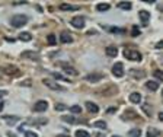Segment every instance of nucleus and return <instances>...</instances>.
<instances>
[{
	"label": "nucleus",
	"mask_w": 163,
	"mask_h": 137,
	"mask_svg": "<svg viewBox=\"0 0 163 137\" xmlns=\"http://www.w3.org/2000/svg\"><path fill=\"white\" fill-rule=\"evenodd\" d=\"M2 109H3V102L0 101V111H2Z\"/></svg>",
	"instance_id": "nucleus-43"
},
{
	"label": "nucleus",
	"mask_w": 163,
	"mask_h": 137,
	"mask_svg": "<svg viewBox=\"0 0 163 137\" xmlns=\"http://www.w3.org/2000/svg\"><path fill=\"white\" fill-rule=\"evenodd\" d=\"M109 8H111L109 3H99L98 6H96V10H99V12H106V10H109Z\"/></svg>",
	"instance_id": "nucleus-19"
},
{
	"label": "nucleus",
	"mask_w": 163,
	"mask_h": 137,
	"mask_svg": "<svg viewBox=\"0 0 163 137\" xmlns=\"http://www.w3.org/2000/svg\"><path fill=\"white\" fill-rule=\"evenodd\" d=\"M57 137H70V136H67V134H58Z\"/></svg>",
	"instance_id": "nucleus-41"
},
{
	"label": "nucleus",
	"mask_w": 163,
	"mask_h": 137,
	"mask_svg": "<svg viewBox=\"0 0 163 137\" xmlns=\"http://www.w3.org/2000/svg\"><path fill=\"white\" fill-rule=\"evenodd\" d=\"M69 109H70L73 114H80L82 113V108L79 106V105H73V106H70Z\"/></svg>",
	"instance_id": "nucleus-27"
},
{
	"label": "nucleus",
	"mask_w": 163,
	"mask_h": 137,
	"mask_svg": "<svg viewBox=\"0 0 163 137\" xmlns=\"http://www.w3.org/2000/svg\"><path fill=\"white\" fill-rule=\"evenodd\" d=\"M44 85L45 86H48L50 89H54V90H64V88L63 86H60L58 83H56L54 80H51V79H44Z\"/></svg>",
	"instance_id": "nucleus-6"
},
{
	"label": "nucleus",
	"mask_w": 163,
	"mask_h": 137,
	"mask_svg": "<svg viewBox=\"0 0 163 137\" xmlns=\"http://www.w3.org/2000/svg\"><path fill=\"white\" fill-rule=\"evenodd\" d=\"M76 137H90V134L86 130H77L76 131Z\"/></svg>",
	"instance_id": "nucleus-23"
},
{
	"label": "nucleus",
	"mask_w": 163,
	"mask_h": 137,
	"mask_svg": "<svg viewBox=\"0 0 163 137\" xmlns=\"http://www.w3.org/2000/svg\"><path fill=\"white\" fill-rule=\"evenodd\" d=\"M144 111H146V114L152 115V109H149V106H147V105H144Z\"/></svg>",
	"instance_id": "nucleus-36"
},
{
	"label": "nucleus",
	"mask_w": 163,
	"mask_h": 137,
	"mask_svg": "<svg viewBox=\"0 0 163 137\" xmlns=\"http://www.w3.org/2000/svg\"><path fill=\"white\" fill-rule=\"evenodd\" d=\"M160 134V131L157 129H149L147 130V137H157Z\"/></svg>",
	"instance_id": "nucleus-22"
},
{
	"label": "nucleus",
	"mask_w": 163,
	"mask_h": 137,
	"mask_svg": "<svg viewBox=\"0 0 163 137\" xmlns=\"http://www.w3.org/2000/svg\"><path fill=\"white\" fill-rule=\"evenodd\" d=\"M112 137H120V136H112Z\"/></svg>",
	"instance_id": "nucleus-45"
},
{
	"label": "nucleus",
	"mask_w": 163,
	"mask_h": 137,
	"mask_svg": "<svg viewBox=\"0 0 163 137\" xmlns=\"http://www.w3.org/2000/svg\"><path fill=\"white\" fill-rule=\"evenodd\" d=\"M57 41H56V35H53V34H50L48 35V44L50 45H54Z\"/></svg>",
	"instance_id": "nucleus-29"
},
{
	"label": "nucleus",
	"mask_w": 163,
	"mask_h": 137,
	"mask_svg": "<svg viewBox=\"0 0 163 137\" xmlns=\"http://www.w3.org/2000/svg\"><path fill=\"white\" fill-rule=\"evenodd\" d=\"M53 76H54V77H56V79H61V80H64V82H69V83H70V79H69V77H64V76H63V74H58V73H53Z\"/></svg>",
	"instance_id": "nucleus-28"
},
{
	"label": "nucleus",
	"mask_w": 163,
	"mask_h": 137,
	"mask_svg": "<svg viewBox=\"0 0 163 137\" xmlns=\"http://www.w3.org/2000/svg\"><path fill=\"white\" fill-rule=\"evenodd\" d=\"M3 95H6V92H3V90H0V96H3Z\"/></svg>",
	"instance_id": "nucleus-42"
},
{
	"label": "nucleus",
	"mask_w": 163,
	"mask_h": 137,
	"mask_svg": "<svg viewBox=\"0 0 163 137\" xmlns=\"http://www.w3.org/2000/svg\"><path fill=\"white\" fill-rule=\"evenodd\" d=\"M60 41L63 44H69V42L73 41V37H72V34L69 32V31H63V32L60 34Z\"/></svg>",
	"instance_id": "nucleus-8"
},
{
	"label": "nucleus",
	"mask_w": 163,
	"mask_h": 137,
	"mask_svg": "<svg viewBox=\"0 0 163 137\" xmlns=\"http://www.w3.org/2000/svg\"><path fill=\"white\" fill-rule=\"evenodd\" d=\"M60 9H61V10H77L79 6H72V5L63 3V5H60Z\"/></svg>",
	"instance_id": "nucleus-21"
},
{
	"label": "nucleus",
	"mask_w": 163,
	"mask_h": 137,
	"mask_svg": "<svg viewBox=\"0 0 163 137\" xmlns=\"http://www.w3.org/2000/svg\"><path fill=\"white\" fill-rule=\"evenodd\" d=\"M64 109H69L64 104H56V111H64Z\"/></svg>",
	"instance_id": "nucleus-31"
},
{
	"label": "nucleus",
	"mask_w": 163,
	"mask_h": 137,
	"mask_svg": "<svg viewBox=\"0 0 163 137\" xmlns=\"http://www.w3.org/2000/svg\"><path fill=\"white\" fill-rule=\"evenodd\" d=\"M22 58H31V60H40V54L38 53H34V51H25L22 53Z\"/></svg>",
	"instance_id": "nucleus-11"
},
{
	"label": "nucleus",
	"mask_w": 163,
	"mask_h": 137,
	"mask_svg": "<svg viewBox=\"0 0 163 137\" xmlns=\"http://www.w3.org/2000/svg\"><path fill=\"white\" fill-rule=\"evenodd\" d=\"M19 40H22V41H25V42H28V41L32 40V35H31L29 32H21V34H19Z\"/></svg>",
	"instance_id": "nucleus-18"
},
{
	"label": "nucleus",
	"mask_w": 163,
	"mask_h": 137,
	"mask_svg": "<svg viewBox=\"0 0 163 137\" xmlns=\"http://www.w3.org/2000/svg\"><path fill=\"white\" fill-rule=\"evenodd\" d=\"M29 85H31V80H25L21 83V86H29Z\"/></svg>",
	"instance_id": "nucleus-35"
},
{
	"label": "nucleus",
	"mask_w": 163,
	"mask_h": 137,
	"mask_svg": "<svg viewBox=\"0 0 163 137\" xmlns=\"http://www.w3.org/2000/svg\"><path fill=\"white\" fill-rule=\"evenodd\" d=\"M124 56L127 57L128 60H134V61H140L141 60V54L139 51H136V50H127L124 53Z\"/></svg>",
	"instance_id": "nucleus-2"
},
{
	"label": "nucleus",
	"mask_w": 163,
	"mask_h": 137,
	"mask_svg": "<svg viewBox=\"0 0 163 137\" xmlns=\"http://www.w3.org/2000/svg\"><path fill=\"white\" fill-rule=\"evenodd\" d=\"M122 118H139V115L134 113L133 109H127V113L122 115Z\"/></svg>",
	"instance_id": "nucleus-20"
},
{
	"label": "nucleus",
	"mask_w": 163,
	"mask_h": 137,
	"mask_svg": "<svg viewBox=\"0 0 163 137\" xmlns=\"http://www.w3.org/2000/svg\"><path fill=\"white\" fill-rule=\"evenodd\" d=\"M98 137H105V134H98Z\"/></svg>",
	"instance_id": "nucleus-44"
},
{
	"label": "nucleus",
	"mask_w": 163,
	"mask_h": 137,
	"mask_svg": "<svg viewBox=\"0 0 163 137\" xmlns=\"http://www.w3.org/2000/svg\"><path fill=\"white\" fill-rule=\"evenodd\" d=\"M26 22H28V16H25V15H15V16L10 18V25L13 28H21Z\"/></svg>",
	"instance_id": "nucleus-1"
},
{
	"label": "nucleus",
	"mask_w": 163,
	"mask_h": 137,
	"mask_svg": "<svg viewBox=\"0 0 163 137\" xmlns=\"http://www.w3.org/2000/svg\"><path fill=\"white\" fill-rule=\"evenodd\" d=\"M146 88L150 89V90H157V89H159V83L155 80H149L146 83Z\"/></svg>",
	"instance_id": "nucleus-16"
},
{
	"label": "nucleus",
	"mask_w": 163,
	"mask_h": 137,
	"mask_svg": "<svg viewBox=\"0 0 163 137\" xmlns=\"http://www.w3.org/2000/svg\"><path fill=\"white\" fill-rule=\"evenodd\" d=\"M0 70L5 73V74H12V76H18V74L21 73L19 72V69H16L15 66H3Z\"/></svg>",
	"instance_id": "nucleus-5"
},
{
	"label": "nucleus",
	"mask_w": 163,
	"mask_h": 137,
	"mask_svg": "<svg viewBox=\"0 0 163 137\" xmlns=\"http://www.w3.org/2000/svg\"><path fill=\"white\" fill-rule=\"evenodd\" d=\"M95 127H98V129H102L105 130L106 129V122L105 121H95V124H93Z\"/></svg>",
	"instance_id": "nucleus-26"
},
{
	"label": "nucleus",
	"mask_w": 163,
	"mask_h": 137,
	"mask_svg": "<svg viewBox=\"0 0 163 137\" xmlns=\"http://www.w3.org/2000/svg\"><path fill=\"white\" fill-rule=\"evenodd\" d=\"M115 111H117V109H115L114 106H111V108L108 109V114H112V113H115Z\"/></svg>",
	"instance_id": "nucleus-39"
},
{
	"label": "nucleus",
	"mask_w": 163,
	"mask_h": 137,
	"mask_svg": "<svg viewBox=\"0 0 163 137\" xmlns=\"http://www.w3.org/2000/svg\"><path fill=\"white\" fill-rule=\"evenodd\" d=\"M61 67H63V70H64V73H67V74H73V76H76V74H77V70H76V69H73L72 66L61 64Z\"/></svg>",
	"instance_id": "nucleus-15"
},
{
	"label": "nucleus",
	"mask_w": 163,
	"mask_h": 137,
	"mask_svg": "<svg viewBox=\"0 0 163 137\" xmlns=\"http://www.w3.org/2000/svg\"><path fill=\"white\" fill-rule=\"evenodd\" d=\"M61 120L64 121V122H69V124H74L76 120H74L73 117H70V115H64V117H61Z\"/></svg>",
	"instance_id": "nucleus-25"
},
{
	"label": "nucleus",
	"mask_w": 163,
	"mask_h": 137,
	"mask_svg": "<svg viewBox=\"0 0 163 137\" xmlns=\"http://www.w3.org/2000/svg\"><path fill=\"white\" fill-rule=\"evenodd\" d=\"M112 73H114V76H117V77H122L124 76V64H122L121 61H117L114 64Z\"/></svg>",
	"instance_id": "nucleus-3"
},
{
	"label": "nucleus",
	"mask_w": 163,
	"mask_h": 137,
	"mask_svg": "<svg viewBox=\"0 0 163 137\" xmlns=\"http://www.w3.org/2000/svg\"><path fill=\"white\" fill-rule=\"evenodd\" d=\"M131 35H133V37H137V35H140L139 26H133V29H131Z\"/></svg>",
	"instance_id": "nucleus-32"
},
{
	"label": "nucleus",
	"mask_w": 163,
	"mask_h": 137,
	"mask_svg": "<svg viewBox=\"0 0 163 137\" xmlns=\"http://www.w3.org/2000/svg\"><path fill=\"white\" fill-rule=\"evenodd\" d=\"M25 137H38L37 136V133H34L31 130H28V131H25Z\"/></svg>",
	"instance_id": "nucleus-34"
},
{
	"label": "nucleus",
	"mask_w": 163,
	"mask_h": 137,
	"mask_svg": "<svg viewBox=\"0 0 163 137\" xmlns=\"http://www.w3.org/2000/svg\"><path fill=\"white\" fill-rule=\"evenodd\" d=\"M12 5H15V6H19V5H26V2H13Z\"/></svg>",
	"instance_id": "nucleus-37"
},
{
	"label": "nucleus",
	"mask_w": 163,
	"mask_h": 137,
	"mask_svg": "<svg viewBox=\"0 0 163 137\" xmlns=\"http://www.w3.org/2000/svg\"><path fill=\"white\" fill-rule=\"evenodd\" d=\"M140 134H141V131L137 129H134V130H131L130 131V136L131 137H140Z\"/></svg>",
	"instance_id": "nucleus-30"
},
{
	"label": "nucleus",
	"mask_w": 163,
	"mask_h": 137,
	"mask_svg": "<svg viewBox=\"0 0 163 137\" xmlns=\"http://www.w3.org/2000/svg\"><path fill=\"white\" fill-rule=\"evenodd\" d=\"M155 77H156V79H159V80H162V79H163V73L160 72V70H156V72H155Z\"/></svg>",
	"instance_id": "nucleus-33"
},
{
	"label": "nucleus",
	"mask_w": 163,
	"mask_h": 137,
	"mask_svg": "<svg viewBox=\"0 0 163 137\" xmlns=\"http://www.w3.org/2000/svg\"><path fill=\"white\" fill-rule=\"evenodd\" d=\"M139 18H140V21H141V24L147 25L149 19H150V13H149L147 10H140V12H139Z\"/></svg>",
	"instance_id": "nucleus-10"
},
{
	"label": "nucleus",
	"mask_w": 163,
	"mask_h": 137,
	"mask_svg": "<svg viewBox=\"0 0 163 137\" xmlns=\"http://www.w3.org/2000/svg\"><path fill=\"white\" fill-rule=\"evenodd\" d=\"M48 109V102L47 101H38L37 104L34 105V111L35 113H44Z\"/></svg>",
	"instance_id": "nucleus-4"
},
{
	"label": "nucleus",
	"mask_w": 163,
	"mask_h": 137,
	"mask_svg": "<svg viewBox=\"0 0 163 137\" xmlns=\"http://www.w3.org/2000/svg\"><path fill=\"white\" fill-rule=\"evenodd\" d=\"M3 120H8L9 124H15V121L19 120V117H10V115H5Z\"/></svg>",
	"instance_id": "nucleus-24"
},
{
	"label": "nucleus",
	"mask_w": 163,
	"mask_h": 137,
	"mask_svg": "<svg viewBox=\"0 0 163 137\" xmlns=\"http://www.w3.org/2000/svg\"><path fill=\"white\" fill-rule=\"evenodd\" d=\"M105 51H106V54H108L109 57H115L117 54H118V48H117L115 45H108Z\"/></svg>",
	"instance_id": "nucleus-13"
},
{
	"label": "nucleus",
	"mask_w": 163,
	"mask_h": 137,
	"mask_svg": "<svg viewBox=\"0 0 163 137\" xmlns=\"http://www.w3.org/2000/svg\"><path fill=\"white\" fill-rule=\"evenodd\" d=\"M159 118H160V121H163V113L159 114Z\"/></svg>",
	"instance_id": "nucleus-40"
},
{
	"label": "nucleus",
	"mask_w": 163,
	"mask_h": 137,
	"mask_svg": "<svg viewBox=\"0 0 163 137\" xmlns=\"http://www.w3.org/2000/svg\"><path fill=\"white\" fill-rule=\"evenodd\" d=\"M131 6H133V3H131V2H120V3H118V8L124 9V10H130Z\"/></svg>",
	"instance_id": "nucleus-17"
},
{
	"label": "nucleus",
	"mask_w": 163,
	"mask_h": 137,
	"mask_svg": "<svg viewBox=\"0 0 163 137\" xmlns=\"http://www.w3.org/2000/svg\"><path fill=\"white\" fill-rule=\"evenodd\" d=\"M130 101L133 104H140L141 102V95H140L139 92H133L130 95Z\"/></svg>",
	"instance_id": "nucleus-14"
},
{
	"label": "nucleus",
	"mask_w": 163,
	"mask_h": 137,
	"mask_svg": "<svg viewBox=\"0 0 163 137\" xmlns=\"http://www.w3.org/2000/svg\"><path fill=\"white\" fill-rule=\"evenodd\" d=\"M102 79H104V74H101V73H93V74H88L86 76V80L92 82V83H96V82L102 80Z\"/></svg>",
	"instance_id": "nucleus-9"
},
{
	"label": "nucleus",
	"mask_w": 163,
	"mask_h": 137,
	"mask_svg": "<svg viewBox=\"0 0 163 137\" xmlns=\"http://www.w3.org/2000/svg\"><path fill=\"white\" fill-rule=\"evenodd\" d=\"M86 108H88V109H89V113L90 114H98L99 113V106L96 104H93V102H90V101H88V102H86Z\"/></svg>",
	"instance_id": "nucleus-12"
},
{
	"label": "nucleus",
	"mask_w": 163,
	"mask_h": 137,
	"mask_svg": "<svg viewBox=\"0 0 163 137\" xmlns=\"http://www.w3.org/2000/svg\"><path fill=\"white\" fill-rule=\"evenodd\" d=\"M162 47H163V42H162V41H159V42L156 44V48L159 50V48H162Z\"/></svg>",
	"instance_id": "nucleus-38"
},
{
	"label": "nucleus",
	"mask_w": 163,
	"mask_h": 137,
	"mask_svg": "<svg viewBox=\"0 0 163 137\" xmlns=\"http://www.w3.org/2000/svg\"><path fill=\"white\" fill-rule=\"evenodd\" d=\"M70 24L73 25L74 28H83L85 26V19H83V16H74L72 18V21H70Z\"/></svg>",
	"instance_id": "nucleus-7"
}]
</instances>
